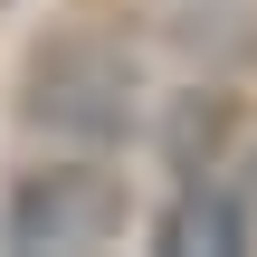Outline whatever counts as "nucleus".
<instances>
[{
    "mask_svg": "<svg viewBox=\"0 0 257 257\" xmlns=\"http://www.w3.org/2000/svg\"><path fill=\"white\" fill-rule=\"evenodd\" d=\"M29 124L57 134V143H76V153L134 143L143 134V57L124 38H95V29L48 38L29 57Z\"/></svg>",
    "mask_w": 257,
    "mask_h": 257,
    "instance_id": "nucleus-1",
    "label": "nucleus"
},
{
    "mask_svg": "<svg viewBox=\"0 0 257 257\" xmlns=\"http://www.w3.org/2000/svg\"><path fill=\"white\" fill-rule=\"evenodd\" d=\"M124 229H134V181L105 153H57V162L19 172L0 200V238L29 257H95Z\"/></svg>",
    "mask_w": 257,
    "mask_h": 257,
    "instance_id": "nucleus-2",
    "label": "nucleus"
},
{
    "mask_svg": "<svg viewBox=\"0 0 257 257\" xmlns=\"http://www.w3.org/2000/svg\"><path fill=\"white\" fill-rule=\"evenodd\" d=\"M153 248L162 257H248L257 248V210L219 172H191V181H172V200L153 219Z\"/></svg>",
    "mask_w": 257,
    "mask_h": 257,
    "instance_id": "nucleus-3",
    "label": "nucleus"
},
{
    "mask_svg": "<svg viewBox=\"0 0 257 257\" xmlns=\"http://www.w3.org/2000/svg\"><path fill=\"white\" fill-rule=\"evenodd\" d=\"M229 143H238V105H229L219 86H191V95L172 105V124H162V153H172L181 181H191V172H219Z\"/></svg>",
    "mask_w": 257,
    "mask_h": 257,
    "instance_id": "nucleus-4",
    "label": "nucleus"
},
{
    "mask_svg": "<svg viewBox=\"0 0 257 257\" xmlns=\"http://www.w3.org/2000/svg\"><path fill=\"white\" fill-rule=\"evenodd\" d=\"M219 181H229V191H238V200L257 210V124H238V143H229V162H219Z\"/></svg>",
    "mask_w": 257,
    "mask_h": 257,
    "instance_id": "nucleus-5",
    "label": "nucleus"
}]
</instances>
